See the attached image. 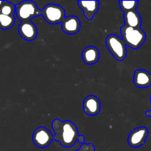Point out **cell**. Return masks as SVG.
I'll use <instances>...</instances> for the list:
<instances>
[{
  "instance_id": "obj_5",
  "label": "cell",
  "mask_w": 151,
  "mask_h": 151,
  "mask_svg": "<svg viewBox=\"0 0 151 151\" xmlns=\"http://www.w3.org/2000/svg\"><path fill=\"white\" fill-rule=\"evenodd\" d=\"M41 16L50 24L62 23L66 18L65 10L56 4H48L41 10Z\"/></svg>"
},
{
  "instance_id": "obj_6",
  "label": "cell",
  "mask_w": 151,
  "mask_h": 151,
  "mask_svg": "<svg viewBox=\"0 0 151 151\" xmlns=\"http://www.w3.org/2000/svg\"><path fill=\"white\" fill-rule=\"evenodd\" d=\"M32 142L39 148H46L54 140L52 133L45 127H38L34 131L32 136Z\"/></svg>"
},
{
  "instance_id": "obj_15",
  "label": "cell",
  "mask_w": 151,
  "mask_h": 151,
  "mask_svg": "<svg viewBox=\"0 0 151 151\" xmlns=\"http://www.w3.org/2000/svg\"><path fill=\"white\" fill-rule=\"evenodd\" d=\"M16 21V16H5L0 14V28L4 30H7L14 25Z\"/></svg>"
},
{
  "instance_id": "obj_20",
  "label": "cell",
  "mask_w": 151,
  "mask_h": 151,
  "mask_svg": "<svg viewBox=\"0 0 151 151\" xmlns=\"http://www.w3.org/2000/svg\"><path fill=\"white\" fill-rule=\"evenodd\" d=\"M2 2H3V1H0V7H1V4H2Z\"/></svg>"
},
{
  "instance_id": "obj_10",
  "label": "cell",
  "mask_w": 151,
  "mask_h": 151,
  "mask_svg": "<svg viewBox=\"0 0 151 151\" xmlns=\"http://www.w3.org/2000/svg\"><path fill=\"white\" fill-rule=\"evenodd\" d=\"M78 4L83 12L85 18L88 21L92 20L100 8L99 1H78Z\"/></svg>"
},
{
  "instance_id": "obj_21",
  "label": "cell",
  "mask_w": 151,
  "mask_h": 151,
  "mask_svg": "<svg viewBox=\"0 0 151 151\" xmlns=\"http://www.w3.org/2000/svg\"><path fill=\"white\" fill-rule=\"evenodd\" d=\"M0 14H1V13H0Z\"/></svg>"
},
{
  "instance_id": "obj_11",
  "label": "cell",
  "mask_w": 151,
  "mask_h": 151,
  "mask_svg": "<svg viewBox=\"0 0 151 151\" xmlns=\"http://www.w3.org/2000/svg\"><path fill=\"white\" fill-rule=\"evenodd\" d=\"M81 21L75 16H67L61 23L62 31L69 35L78 33L81 29Z\"/></svg>"
},
{
  "instance_id": "obj_4",
  "label": "cell",
  "mask_w": 151,
  "mask_h": 151,
  "mask_svg": "<svg viewBox=\"0 0 151 151\" xmlns=\"http://www.w3.org/2000/svg\"><path fill=\"white\" fill-rule=\"evenodd\" d=\"M106 44L115 59L119 61L125 60L127 55V48L122 38L115 34H110L106 38Z\"/></svg>"
},
{
  "instance_id": "obj_18",
  "label": "cell",
  "mask_w": 151,
  "mask_h": 151,
  "mask_svg": "<svg viewBox=\"0 0 151 151\" xmlns=\"http://www.w3.org/2000/svg\"><path fill=\"white\" fill-rule=\"evenodd\" d=\"M75 151H95V147L94 145L88 143V144H83L81 145V147L79 149Z\"/></svg>"
},
{
  "instance_id": "obj_14",
  "label": "cell",
  "mask_w": 151,
  "mask_h": 151,
  "mask_svg": "<svg viewBox=\"0 0 151 151\" xmlns=\"http://www.w3.org/2000/svg\"><path fill=\"white\" fill-rule=\"evenodd\" d=\"M125 26L133 28H140L142 24V18L139 13L136 10L124 13Z\"/></svg>"
},
{
  "instance_id": "obj_16",
  "label": "cell",
  "mask_w": 151,
  "mask_h": 151,
  "mask_svg": "<svg viewBox=\"0 0 151 151\" xmlns=\"http://www.w3.org/2000/svg\"><path fill=\"white\" fill-rule=\"evenodd\" d=\"M0 13L5 16H14L16 13V6L10 1H3L0 7Z\"/></svg>"
},
{
  "instance_id": "obj_8",
  "label": "cell",
  "mask_w": 151,
  "mask_h": 151,
  "mask_svg": "<svg viewBox=\"0 0 151 151\" xmlns=\"http://www.w3.org/2000/svg\"><path fill=\"white\" fill-rule=\"evenodd\" d=\"M84 113L89 116H96L101 110L100 101L96 96L88 95L84 99L83 103Z\"/></svg>"
},
{
  "instance_id": "obj_2",
  "label": "cell",
  "mask_w": 151,
  "mask_h": 151,
  "mask_svg": "<svg viewBox=\"0 0 151 151\" xmlns=\"http://www.w3.org/2000/svg\"><path fill=\"white\" fill-rule=\"evenodd\" d=\"M120 33L125 45L134 50L139 48L146 40L145 32L141 27L133 28L123 25L120 27Z\"/></svg>"
},
{
  "instance_id": "obj_13",
  "label": "cell",
  "mask_w": 151,
  "mask_h": 151,
  "mask_svg": "<svg viewBox=\"0 0 151 151\" xmlns=\"http://www.w3.org/2000/svg\"><path fill=\"white\" fill-rule=\"evenodd\" d=\"M100 50L94 46L86 47L82 52V59L87 65L95 64L100 59Z\"/></svg>"
},
{
  "instance_id": "obj_7",
  "label": "cell",
  "mask_w": 151,
  "mask_h": 151,
  "mask_svg": "<svg viewBox=\"0 0 151 151\" xmlns=\"http://www.w3.org/2000/svg\"><path fill=\"white\" fill-rule=\"evenodd\" d=\"M149 131L146 127L141 126L133 130L128 137V143L131 147L137 148L145 143Z\"/></svg>"
},
{
  "instance_id": "obj_17",
  "label": "cell",
  "mask_w": 151,
  "mask_h": 151,
  "mask_svg": "<svg viewBox=\"0 0 151 151\" xmlns=\"http://www.w3.org/2000/svg\"><path fill=\"white\" fill-rule=\"evenodd\" d=\"M119 4L121 10L125 13V12L137 10L139 1H119Z\"/></svg>"
},
{
  "instance_id": "obj_19",
  "label": "cell",
  "mask_w": 151,
  "mask_h": 151,
  "mask_svg": "<svg viewBox=\"0 0 151 151\" xmlns=\"http://www.w3.org/2000/svg\"><path fill=\"white\" fill-rule=\"evenodd\" d=\"M150 103H151V95H150ZM145 115L147 116H149V117H151V109L149 111H147L145 112Z\"/></svg>"
},
{
  "instance_id": "obj_1",
  "label": "cell",
  "mask_w": 151,
  "mask_h": 151,
  "mask_svg": "<svg viewBox=\"0 0 151 151\" xmlns=\"http://www.w3.org/2000/svg\"><path fill=\"white\" fill-rule=\"evenodd\" d=\"M52 128L54 131L53 139L63 147L66 148L72 147L77 141L81 145L85 144L84 136L79 135L76 125L71 121L55 119L52 123Z\"/></svg>"
},
{
  "instance_id": "obj_12",
  "label": "cell",
  "mask_w": 151,
  "mask_h": 151,
  "mask_svg": "<svg viewBox=\"0 0 151 151\" xmlns=\"http://www.w3.org/2000/svg\"><path fill=\"white\" fill-rule=\"evenodd\" d=\"M133 80L134 85L138 88H145L151 86V74L145 69H137Z\"/></svg>"
},
{
  "instance_id": "obj_3",
  "label": "cell",
  "mask_w": 151,
  "mask_h": 151,
  "mask_svg": "<svg viewBox=\"0 0 151 151\" xmlns=\"http://www.w3.org/2000/svg\"><path fill=\"white\" fill-rule=\"evenodd\" d=\"M41 13L37 4L30 0H24L16 5L15 16L21 22H31L32 19L41 16Z\"/></svg>"
},
{
  "instance_id": "obj_9",
  "label": "cell",
  "mask_w": 151,
  "mask_h": 151,
  "mask_svg": "<svg viewBox=\"0 0 151 151\" xmlns=\"http://www.w3.org/2000/svg\"><path fill=\"white\" fill-rule=\"evenodd\" d=\"M19 33L25 41H33L38 35L37 27L32 22H22L19 24Z\"/></svg>"
}]
</instances>
